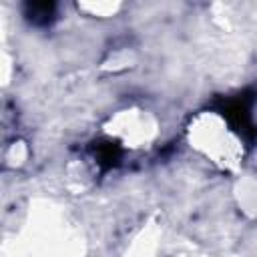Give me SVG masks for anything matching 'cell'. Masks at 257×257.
I'll use <instances>...</instances> for the list:
<instances>
[{
	"mask_svg": "<svg viewBox=\"0 0 257 257\" xmlns=\"http://www.w3.org/2000/svg\"><path fill=\"white\" fill-rule=\"evenodd\" d=\"M197 143L195 147L205 153L215 165L223 169L235 167L243 157V147L237 135L223 122V118L209 114L207 120L199 118L195 124V131L191 128V143Z\"/></svg>",
	"mask_w": 257,
	"mask_h": 257,
	"instance_id": "1",
	"label": "cell"
}]
</instances>
